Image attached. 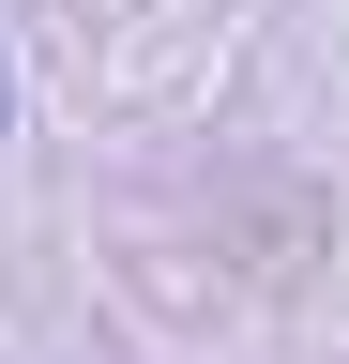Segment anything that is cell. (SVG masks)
<instances>
[{"label":"cell","mask_w":349,"mask_h":364,"mask_svg":"<svg viewBox=\"0 0 349 364\" xmlns=\"http://www.w3.org/2000/svg\"><path fill=\"white\" fill-rule=\"evenodd\" d=\"M0 122H16V61H0Z\"/></svg>","instance_id":"1"}]
</instances>
